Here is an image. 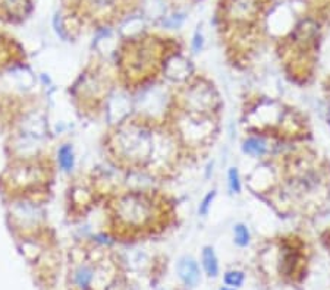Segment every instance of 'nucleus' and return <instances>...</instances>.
<instances>
[{
    "mask_svg": "<svg viewBox=\"0 0 330 290\" xmlns=\"http://www.w3.org/2000/svg\"><path fill=\"white\" fill-rule=\"evenodd\" d=\"M113 88V75L103 62L93 60L69 86V96L78 113L96 118L103 111Z\"/></svg>",
    "mask_w": 330,
    "mask_h": 290,
    "instance_id": "obj_6",
    "label": "nucleus"
},
{
    "mask_svg": "<svg viewBox=\"0 0 330 290\" xmlns=\"http://www.w3.org/2000/svg\"><path fill=\"white\" fill-rule=\"evenodd\" d=\"M203 34L200 31L195 32V35H194V40H192V49H194V52L197 53L200 52L201 49H203Z\"/></svg>",
    "mask_w": 330,
    "mask_h": 290,
    "instance_id": "obj_20",
    "label": "nucleus"
},
{
    "mask_svg": "<svg viewBox=\"0 0 330 290\" xmlns=\"http://www.w3.org/2000/svg\"><path fill=\"white\" fill-rule=\"evenodd\" d=\"M223 281H225L226 286H229L232 289H238V287H241L242 284H244V281H245V274H244V271H241V270H231V271H228L225 274Z\"/></svg>",
    "mask_w": 330,
    "mask_h": 290,
    "instance_id": "obj_17",
    "label": "nucleus"
},
{
    "mask_svg": "<svg viewBox=\"0 0 330 290\" xmlns=\"http://www.w3.org/2000/svg\"><path fill=\"white\" fill-rule=\"evenodd\" d=\"M233 237H235V243L239 248H245L250 245L251 242V233L247 225L244 223H236L233 226Z\"/></svg>",
    "mask_w": 330,
    "mask_h": 290,
    "instance_id": "obj_16",
    "label": "nucleus"
},
{
    "mask_svg": "<svg viewBox=\"0 0 330 290\" xmlns=\"http://www.w3.org/2000/svg\"><path fill=\"white\" fill-rule=\"evenodd\" d=\"M122 3L123 0H75L74 11L82 21L106 24L121 12Z\"/></svg>",
    "mask_w": 330,
    "mask_h": 290,
    "instance_id": "obj_8",
    "label": "nucleus"
},
{
    "mask_svg": "<svg viewBox=\"0 0 330 290\" xmlns=\"http://www.w3.org/2000/svg\"><path fill=\"white\" fill-rule=\"evenodd\" d=\"M57 161L59 166L63 172H71L75 166V157H74V150L69 144H65L59 148L57 152Z\"/></svg>",
    "mask_w": 330,
    "mask_h": 290,
    "instance_id": "obj_15",
    "label": "nucleus"
},
{
    "mask_svg": "<svg viewBox=\"0 0 330 290\" xmlns=\"http://www.w3.org/2000/svg\"><path fill=\"white\" fill-rule=\"evenodd\" d=\"M214 198H216V191H211V192L207 193V195L203 198V201L200 203V205H198V214L201 215V217H206V215L209 214Z\"/></svg>",
    "mask_w": 330,
    "mask_h": 290,
    "instance_id": "obj_19",
    "label": "nucleus"
},
{
    "mask_svg": "<svg viewBox=\"0 0 330 290\" xmlns=\"http://www.w3.org/2000/svg\"><path fill=\"white\" fill-rule=\"evenodd\" d=\"M176 271H178V277L184 283V286H187L188 289H194L200 283L201 279V273H200V267L198 262L189 255L182 257L178 261L176 265Z\"/></svg>",
    "mask_w": 330,
    "mask_h": 290,
    "instance_id": "obj_12",
    "label": "nucleus"
},
{
    "mask_svg": "<svg viewBox=\"0 0 330 290\" xmlns=\"http://www.w3.org/2000/svg\"><path fill=\"white\" fill-rule=\"evenodd\" d=\"M97 188L91 177L78 176L74 182L69 183L66 191V214L71 220H78L85 217L88 211L96 205Z\"/></svg>",
    "mask_w": 330,
    "mask_h": 290,
    "instance_id": "obj_7",
    "label": "nucleus"
},
{
    "mask_svg": "<svg viewBox=\"0 0 330 290\" xmlns=\"http://www.w3.org/2000/svg\"><path fill=\"white\" fill-rule=\"evenodd\" d=\"M201 264L203 269L206 271V274L209 276L210 279H216L219 277L220 265H219V258L216 255L214 249L211 247H204L201 251Z\"/></svg>",
    "mask_w": 330,
    "mask_h": 290,
    "instance_id": "obj_13",
    "label": "nucleus"
},
{
    "mask_svg": "<svg viewBox=\"0 0 330 290\" xmlns=\"http://www.w3.org/2000/svg\"><path fill=\"white\" fill-rule=\"evenodd\" d=\"M31 0H0V21H24L31 12Z\"/></svg>",
    "mask_w": 330,
    "mask_h": 290,
    "instance_id": "obj_11",
    "label": "nucleus"
},
{
    "mask_svg": "<svg viewBox=\"0 0 330 290\" xmlns=\"http://www.w3.org/2000/svg\"><path fill=\"white\" fill-rule=\"evenodd\" d=\"M104 214L110 236L132 240L163 232L170 225L172 207L157 191L129 189L109 195Z\"/></svg>",
    "mask_w": 330,
    "mask_h": 290,
    "instance_id": "obj_2",
    "label": "nucleus"
},
{
    "mask_svg": "<svg viewBox=\"0 0 330 290\" xmlns=\"http://www.w3.org/2000/svg\"><path fill=\"white\" fill-rule=\"evenodd\" d=\"M66 281L69 290H126L116 255L91 242H79L69 249Z\"/></svg>",
    "mask_w": 330,
    "mask_h": 290,
    "instance_id": "obj_4",
    "label": "nucleus"
},
{
    "mask_svg": "<svg viewBox=\"0 0 330 290\" xmlns=\"http://www.w3.org/2000/svg\"><path fill=\"white\" fill-rule=\"evenodd\" d=\"M260 11L258 0H229L226 3V16L235 22H251Z\"/></svg>",
    "mask_w": 330,
    "mask_h": 290,
    "instance_id": "obj_10",
    "label": "nucleus"
},
{
    "mask_svg": "<svg viewBox=\"0 0 330 290\" xmlns=\"http://www.w3.org/2000/svg\"><path fill=\"white\" fill-rule=\"evenodd\" d=\"M104 151L121 170L166 176L178 163L179 141L169 125L148 116H128L109 129Z\"/></svg>",
    "mask_w": 330,
    "mask_h": 290,
    "instance_id": "obj_1",
    "label": "nucleus"
},
{
    "mask_svg": "<svg viewBox=\"0 0 330 290\" xmlns=\"http://www.w3.org/2000/svg\"><path fill=\"white\" fill-rule=\"evenodd\" d=\"M242 152L251 157H264L269 152L267 141L261 137H250L242 142Z\"/></svg>",
    "mask_w": 330,
    "mask_h": 290,
    "instance_id": "obj_14",
    "label": "nucleus"
},
{
    "mask_svg": "<svg viewBox=\"0 0 330 290\" xmlns=\"http://www.w3.org/2000/svg\"><path fill=\"white\" fill-rule=\"evenodd\" d=\"M169 59L165 41L151 35L128 38L116 53V79L128 90L143 88L159 78Z\"/></svg>",
    "mask_w": 330,
    "mask_h": 290,
    "instance_id": "obj_5",
    "label": "nucleus"
},
{
    "mask_svg": "<svg viewBox=\"0 0 330 290\" xmlns=\"http://www.w3.org/2000/svg\"><path fill=\"white\" fill-rule=\"evenodd\" d=\"M25 62V50L21 44L6 34H0V72L19 68Z\"/></svg>",
    "mask_w": 330,
    "mask_h": 290,
    "instance_id": "obj_9",
    "label": "nucleus"
},
{
    "mask_svg": "<svg viewBox=\"0 0 330 290\" xmlns=\"http://www.w3.org/2000/svg\"><path fill=\"white\" fill-rule=\"evenodd\" d=\"M56 177V163L47 154L11 157L0 172V195L13 204L41 205L49 201Z\"/></svg>",
    "mask_w": 330,
    "mask_h": 290,
    "instance_id": "obj_3",
    "label": "nucleus"
},
{
    "mask_svg": "<svg viewBox=\"0 0 330 290\" xmlns=\"http://www.w3.org/2000/svg\"><path fill=\"white\" fill-rule=\"evenodd\" d=\"M228 186L232 193H241L242 191V182L239 172L236 167H231L228 172Z\"/></svg>",
    "mask_w": 330,
    "mask_h": 290,
    "instance_id": "obj_18",
    "label": "nucleus"
},
{
    "mask_svg": "<svg viewBox=\"0 0 330 290\" xmlns=\"http://www.w3.org/2000/svg\"><path fill=\"white\" fill-rule=\"evenodd\" d=\"M220 290H235V289H232V287H222Z\"/></svg>",
    "mask_w": 330,
    "mask_h": 290,
    "instance_id": "obj_21",
    "label": "nucleus"
}]
</instances>
